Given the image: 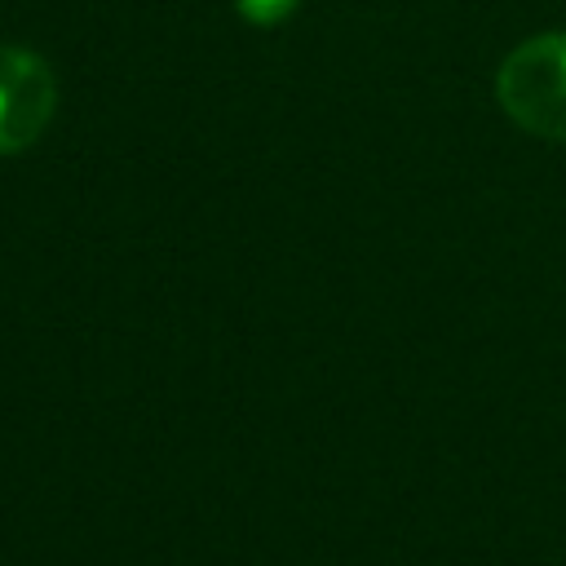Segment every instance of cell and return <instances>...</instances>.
Segmentation results:
<instances>
[{"label":"cell","instance_id":"1","mask_svg":"<svg viewBox=\"0 0 566 566\" xmlns=\"http://www.w3.org/2000/svg\"><path fill=\"white\" fill-rule=\"evenodd\" d=\"M495 93L517 128L566 142V31L517 44L495 75Z\"/></svg>","mask_w":566,"mask_h":566},{"label":"cell","instance_id":"2","mask_svg":"<svg viewBox=\"0 0 566 566\" xmlns=\"http://www.w3.org/2000/svg\"><path fill=\"white\" fill-rule=\"evenodd\" d=\"M57 106L53 66L18 44H0V155L27 150Z\"/></svg>","mask_w":566,"mask_h":566},{"label":"cell","instance_id":"3","mask_svg":"<svg viewBox=\"0 0 566 566\" xmlns=\"http://www.w3.org/2000/svg\"><path fill=\"white\" fill-rule=\"evenodd\" d=\"M239 4V13L252 22V27H279L292 9H296V0H234Z\"/></svg>","mask_w":566,"mask_h":566}]
</instances>
